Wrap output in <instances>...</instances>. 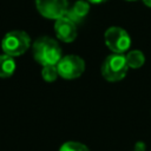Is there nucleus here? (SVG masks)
<instances>
[{
  "label": "nucleus",
  "mask_w": 151,
  "mask_h": 151,
  "mask_svg": "<svg viewBox=\"0 0 151 151\" xmlns=\"http://www.w3.org/2000/svg\"><path fill=\"white\" fill-rule=\"evenodd\" d=\"M33 58L41 66L57 65L63 57L59 42L51 37H40L33 42Z\"/></svg>",
  "instance_id": "obj_1"
},
{
  "label": "nucleus",
  "mask_w": 151,
  "mask_h": 151,
  "mask_svg": "<svg viewBox=\"0 0 151 151\" xmlns=\"http://www.w3.org/2000/svg\"><path fill=\"white\" fill-rule=\"evenodd\" d=\"M127 70L129 65L124 53H112L101 64V74L111 83L122 80L127 74Z\"/></svg>",
  "instance_id": "obj_2"
},
{
  "label": "nucleus",
  "mask_w": 151,
  "mask_h": 151,
  "mask_svg": "<svg viewBox=\"0 0 151 151\" xmlns=\"http://www.w3.org/2000/svg\"><path fill=\"white\" fill-rule=\"evenodd\" d=\"M31 46V38L24 31H11L1 40V50L11 57L24 54Z\"/></svg>",
  "instance_id": "obj_3"
},
{
  "label": "nucleus",
  "mask_w": 151,
  "mask_h": 151,
  "mask_svg": "<svg viewBox=\"0 0 151 151\" xmlns=\"http://www.w3.org/2000/svg\"><path fill=\"white\" fill-rule=\"evenodd\" d=\"M105 45L113 53H124L131 46L130 34L122 27L112 26L105 31L104 34Z\"/></svg>",
  "instance_id": "obj_4"
},
{
  "label": "nucleus",
  "mask_w": 151,
  "mask_h": 151,
  "mask_svg": "<svg viewBox=\"0 0 151 151\" xmlns=\"http://www.w3.org/2000/svg\"><path fill=\"white\" fill-rule=\"evenodd\" d=\"M59 77L72 80L78 77H80L85 71V63L83 58L74 54H68L65 57H61V59L57 64Z\"/></svg>",
  "instance_id": "obj_5"
},
{
  "label": "nucleus",
  "mask_w": 151,
  "mask_h": 151,
  "mask_svg": "<svg viewBox=\"0 0 151 151\" xmlns=\"http://www.w3.org/2000/svg\"><path fill=\"white\" fill-rule=\"evenodd\" d=\"M38 12L47 19H59L65 17L68 9L67 0H35Z\"/></svg>",
  "instance_id": "obj_6"
},
{
  "label": "nucleus",
  "mask_w": 151,
  "mask_h": 151,
  "mask_svg": "<svg viewBox=\"0 0 151 151\" xmlns=\"http://www.w3.org/2000/svg\"><path fill=\"white\" fill-rule=\"evenodd\" d=\"M54 32L59 40L64 42H72L77 38V25L65 15L55 20Z\"/></svg>",
  "instance_id": "obj_7"
},
{
  "label": "nucleus",
  "mask_w": 151,
  "mask_h": 151,
  "mask_svg": "<svg viewBox=\"0 0 151 151\" xmlns=\"http://www.w3.org/2000/svg\"><path fill=\"white\" fill-rule=\"evenodd\" d=\"M88 12H90V2L87 0H79L74 2L72 7H68L65 15L68 19H71L76 25H78L84 21Z\"/></svg>",
  "instance_id": "obj_8"
},
{
  "label": "nucleus",
  "mask_w": 151,
  "mask_h": 151,
  "mask_svg": "<svg viewBox=\"0 0 151 151\" xmlns=\"http://www.w3.org/2000/svg\"><path fill=\"white\" fill-rule=\"evenodd\" d=\"M15 61L14 57H11L8 54H1L0 55V78H8L11 77L15 71Z\"/></svg>",
  "instance_id": "obj_9"
},
{
  "label": "nucleus",
  "mask_w": 151,
  "mask_h": 151,
  "mask_svg": "<svg viewBox=\"0 0 151 151\" xmlns=\"http://www.w3.org/2000/svg\"><path fill=\"white\" fill-rule=\"evenodd\" d=\"M125 58H126L129 67L131 68H139L145 63V55L139 50H133V51L127 52V54H125Z\"/></svg>",
  "instance_id": "obj_10"
},
{
  "label": "nucleus",
  "mask_w": 151,
  "mask_h": 151,
  "mask_svg": "<svg viewBox=\"0 0 151 151\" xmlns=\"http://www.w3.org/2000/svg\"><path fill=\"white\" fill-rule=\"evenodd\" d=\"M41 77L47 83H53L59 77L57 65H45L41 68Z\"/></svg>",
  "instance_id": "obj_11"
},
{
  "label": "nucleus",
  "mask_w": 151,
  "mask_h": 151,
  "mask_svg": "<svg viewBox=\"0 0 151 151\" xmlns=\"http://www.w3.org/2000/svg\"><path fill=\"white\" fill-rule=\"evenodd\" d=\"M59 151H90V149L79 142H66L60 146Z\"/></svg>",
  "instance_id": "obj_12"
},
{
  "label": "nucleus",
  "mask_w": 151,
  "mask_h": 151,
  "mask_svg": "<svg viewBox=\"0 0 151 151\" xmlns=\"http://www.w3.org/2000/svg\"><path fill=\"white\" fill-rule=\"evenodd\" d=\"M90 4H92V5H100V4H104V2H106L107 0H87Z\"/></svg>",
  "instance_id": "obj_13"
},
{
  "label": "nucleus",
  "mask_w": 151,
  "mask_h": 151,
  "mask_svg": "<svg viewBox=\"0 0 151 151\" xmlns=\"http://www.w3.org/2000/svg\"><path fill=\"white\" fill-rule=\"evenodd\" d=\"M143 4H144L146 7H150V8H151V0H143Z\"/></svg>",
  "instance_id": "obj_14"
},
{
  "label": "nucleus",
  "mask_w": 151,
  "mask_h": 151,
  "mask_svg": "<svg viewBox=\"0 0 151 151\" xmlns=\"http://www.w3.org/2000/svg\"><path fill=\"white\" fill-rule=\"evenodd\" d=\"M127 1H136V0H127Z\"/></svg>",
  "instance_id": "obj_15"
},
{
  "label": "nucleus",
  "mask_w": 151,
  "mask_h": 151,
  "mask_svg": "<svg viewBox=\"0 0 151 151\" xmlns=\"http://www.w3.org/2000/svg\"><path fill=\"white\" fill-rule=\"evenodd\" d=\"M134 151H142V150H138V149H137V150H134Z\"/></svg>",
  "instance_id": "obj_16"
}]
</instances>
